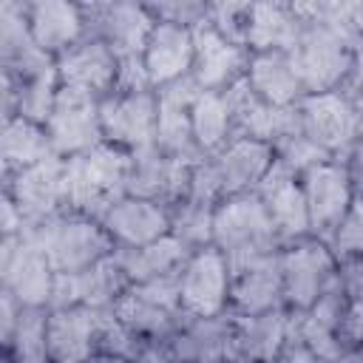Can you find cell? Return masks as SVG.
Segmentation results:
<instances>
[{"mask_svg": "<svg viewBox=\"0 0 363 363\" xmlns=\"http://www.w3.org/2000/svg\"><path fill=\"white\" fill-rule=\"evenodd\" d=\"M213 247L227 258L230 272L272 258L284 250V241L258 199V193L230 196L216 207Z\"/></svg>", "mask_w": 363, "mask_h": 363, "instance_id": "6da1fadb", "label": "cell"}, {"mask_svg": "<svg viewBox=\"0 0 363 363\" xmlns=\"http://www.w3.org/2000/svg\"><path fill=\"white\" fill-rule=\"evenodd\" d=\"M68 164V210L102 221L105 213L128 196L130 153L116 145H96L88 153L65 159Z\"/></svg>", "mask_w": 363, "mask_h": 363, "instance_id": "7a4b0ae2", "label": "cell"}, {"mask_svg": "<svg viewBox=\"0 0 363 363\" xmlns=\"http://www.w3.org/2000/svg\"><path fill=\"white\" fill-rule=\"evenodd\" d=\"M31 238L43 255L48 258L51 269L57 275L62 272H82L94 267L96 261L113 255L116 244L102 227V221L79 216V213H60L43 224H34L23 233Z\"/></svg>", "mask_w": 363, "mask_h": 363, "instance_id": "3957f363", "label": "cell"}, {"mask_svg": "<svg viewBox=\"0 0 363 363\" xmlns=\"http://www.w3.org/2000/svg\"><path fill=\"white\" fill-rule=\"evenodd\" d=\"M113 312L142 343L164 346L187 318L182 309L179 275L130 284L128 292L113 303Z\"/></svg>", "mask_w": 363, "mask_h": 363, "instance_id": "277c9868", "label": "cell"}, {"mask_svg": "<svg viewBox=\"0 0 363 363\" xmlns=\"http://www.w3.org/2000/svg\"><path fill=\"white\" fill-rule=\"evenodd\" d=\"M354 45L318 20H303V31L289 51L292 68L303 85V94L337 91L346 82Z\"/></svg>", "mask_w": 363, "mask_h": 363, "instance_id": "5b68a950", "label": "cell"}, {"mask_svg": "<svg viewBox=\"0 0 363 363\" xmlns=\"http://www.w3.org/2000/svg\"><path fill=\"white\" fill-rule=\"evenodd\" d=\"M301 130L332 159H343L363 136V105L343 88L326 94H306L298 105Z\"/></svg>", "mask_w": 363, "mask_h": 363, "instance_id": "8992f818", "label": "cell"}, {"mask_svg": "<svg viewBox=\"0 0 363 363\" xmlns=\"http://www.w3.org/2000/svg\"><path fill=\"white\" fill-rule=\"evenodd\" d=\"M284 278V303L292 312H306L337 278V258L320 238L286 244L278 252Z\"/></svg>", "mask_w": 363, "mask_h": 363, "instance_id": "52a82bcc", "label": "cell"}, {"mask_svg": "<svg viewBox=\"0 0 363 363\" xmlns=\"http://www.w3.org/2000/svg\"><path fill=\"white\" fill-rule=\"evenodd\" d=\"M3 193L14 199L26 224H43L60 213H68V164L62 156H48L9 179H3Z\"/></svg>", "mask_w": 363, "mask_h": 363, "instance_id": "ba28073f", "label": "cell"}, {"mask_svg": "<svg viewBox=\"0 0 363 363\" xmlns=\"http://www.w3.org/2000/svg\"><path fill=\"white\" fill-rule=\"evenodd\" d=\"M85 31L94 40H102L116 57L142 54L147 37L156 28L153 14L145 3H122V0H85Z\"/></svg>", "mask_w": 363, "mask_h": 363, "instance_id": "9c48e42d", "label": "cell"}, {"mask_svg": "<svg viewBox=\"0 0 363 363\" xmlns=\"http://www.w3.org/2000/svg\"><path fill=\"white\" fill-rule=\"evenodd\" d=\"M230 284H233L230 264L213 244L190 252V258L179 272V295L184 315L210 318L230 312Z\"/></svg>", "mask_w": 363, "mask_h": 363, "instance_id": "30bf717a", "label": "cell"}, {"mask_svg": "<svg viewBox=\"0 0 363 363\" xmlns=\"http://www.w3.org/2000/svg\"><path fill=\"white\" fill-rule=\"evenodd\" d=\"M45 130L54 153L62 159L94 150L96 145L105 142L102 122H99V99L85 91H74L62 85L57 94L54 111L45 122Z\"/></svg>", "mask_w": 363, "mask_h": 363, "instance_id": "8fae6325", "label": "cell"}, {"mask_svg": "<svg viewBox=\"0 0 363 363\" xmlns=\"http://www.w3.org/2000/svg\"><path fill=\"white\" fill-rule=\"evenodd\" d=\"M301 187L309 210L312 238H320L323 244H329V238L335 235L340 218L346 216L354 199V187L343 159H329L301 173Z\"/></svg>", "mask_w": 363, "mask_h": 363, "instance_id": "7c38bea8", "label": "cell"}, {"mask_svg": "<svg viewBox=\"0 0 363 363\" xmlns=\"http://www.w3.org/2000/svg\"><path fill=\"white\" fill-rule=\"evenodd\" d=\"M54 275L48 258L31 238H0V289H9L23 306H51Z\"/></svg>", "mask_w": 363, "mask_h": 363, "instance_id": "4fadbf2b", "label": "cell"}, {"mask_svg": "<svg viewBox=\"0 0 363 363\" xmlns=\"http://www.w3.org/2000/svg\"><path fill=\"white\" fill-rule=\"evenodd\" d=\"M159 102L156 91L147 94H108L99 99V122L108 145L139 153L156 145Z\"/></svg>", "mask_w": 363, "mask_h": 363, "instance_id": "5bb4252c", "label": "cell"}, {"mask_svg": "<svg viewBox=\"0 0 363 363\" xmlns=\"http://www.w3.org/2000/svg\"><path fill=\"white\" fill-rule=\"evenodd\" d=\"M196 162L176 159L164 150L145 147L139 153H130V173H128V196L162 204L173 210L179 201L187 199L190 176Z\"/></svg>", "mask_w": 363, "mask_h": 363, "instance_id": "9a60e30c", "label": "cell"}, {"mask_svg": "<svg viewBox=\"0 0 363 363\" xmlns=\"http://www.w3.org/2000/svg\"><path fill=\"white\" fill-rule=\"evenodd\" d=\"M224 96H227L230 116H233V139H258L275 147L284 136L301 130L298 108H275L264 102L250 88L247 77L230 85Z\"/></svg>", "mask_w": 363, "mask_h": 363, "instance_id": "2e32d148", "label": "cell"}, {"mask_svg": "<svg viewBox=\"0 0 363 363\" xmlns=\"http://www.w3.org/2000/svg\"><path fill=\"white\" fill-rule=\"evenodd\" d=\"M130 281L116 261V255H108L96 261L94 267L82 272H62L54 275V292H51V306H91V309H111L125 292Z\"/></svg>", "mask_w": 363, "mask_h": 363, "instance_id": "e0dca14e", "label": "cell"}, {"mask_svg": "<svg viewBox=\"0 0 363 363\" xmlns=\"http://www.w3.org/2000/svg\"><path fill=\"white\" fill-rule=\"evenodd\" d=\"M250 51L221 37L207 20L193 28V82L201 91H227L247 77Z\"/></svg>", "mask_w": 363, "mask_h": 363, "instance_id": "ac0fdd59", "label": "cell"}, {"mask_svg": "<svg viewBox=\"0 0 363 363\" xmlns=\"http://www.w3.org/2000/svg\"><path fill=\"white\" fill-rule=\"evenodd\" d=\"M199 91L201 88L193 82V77H184V79L170 82L156 91V102H159L156 147L176 159H184V162L204 159V153L196 145L193 119H190V108H193V99L199 96Z\"/></svg>", "mask_w": 363, "mask_h": 363, "instance_id": "d6986e66", "label": "cell"}, {"mask_svg": "<svg viewBox=\"0 0 363 363\" xmlns=\"http://www.w3.org/2000/svg\"><path fill=\"white\" fill-rule=\"evenodd\" d=\"M255 193L264 201L284 247L295 244V241H303V238H312L306 199H303L301 176L295 170H289L286 164H281L275 159V164L269 167V173L264 176V182L258 184Z\"/></svg>", "mask_w": 363, "mask_h": 363, "instance_id": "ffe728a7", "label": "cell"}, {"mask_svg": "<svg viewBox=\"0 0 363 363\" xmlns=\"http://www.w3.org/2000/svg\"><path fill=\"white\" fill-rule=\"evenodd\" d=\"M116 71H119V57L102 40L94 37H82L77 45H71L65 54L57 57L60 85L85 91L96 99L113 94Z\"/></svg>", "mask_w": 363, "mask_h": 363, "instance_id": "44dd1931", "label": "cell"}, {"mask_svg": "<svg viewBox=\"0 0 363 363\" xmlns=\"http://www.w3.org/2000/svg\"><path fill=\"white\" fill-rule=\"evenodd\" d=\"M224 199L255 193L269 167L275 164V150L258 139H230L218 153L207 156Z\"/></svg>", "mask_w": 363, "mask_h": 363, "instance_id": "7402d4cb", "label": "cell"}, {"mask_svg": "<svg viewBox=\"0 0 363 363\" xmlns=\"http://www.w3.org/2000/svg\"><path fill=\"white\" fill-rule=\"evenodd\" d=\"M182 363H227L235 360L233 312L193 318L187 315L176 335L164 343Z\"/></svg>", "mask_w": 363, "mask_h": 363, "instance_id": "603a6c76", "label": "cell"}, {"mask_svg": "<svg viewBox=\"0 0 363 363\" xmlns=\"http://www.w3.org/2000/svg\"><path fill=\"white\" fill-rule=\"evenodd\" d=\"M3 74V119L11 116H26L31 122L45 125L57 94H60V74H57V62L31 71V74H11V71H0Z\"/></svg>", "mask_w": 363, "mask_h": 363, "instance_id": "cb8c5ba5", "label": "cell"}, {"mask_svg": "<svg viewBox=\"0 0 363 363\" xmlns=\"http://www.w3.org/2000/svg\"><path fill=\"white\" fill-rule=\"evenodd\" d=\"M28 28L34 43L54 60L88 37L82 3L71 0H28Z\"/></svg>", "mask_w": 363, "mask_h": 363, "instance_id": "d4e9b609", "label": "cell"}, {"mask_svg": "<svg viewBox=\"0 0 363 363\" xmlns=\"http://www.w3.org/2000/svg\"><path fill=\"white\" fill-rule=\"evenodd\" d=\"M102 227L116 247H145L170 235V210L136 196H125L105 213Z\"/></svg>", "mask_w": 363, "mask_h": 363, "instance_id": "484cf974", "label": "cell"}, {"mask_svg": "<svg viewBox=\"0 0 363 363\" xmlns=\"http://www.w3.org/2000/svg\"><path fill=\"white\" fill-rule=\"evenodd\" d=\"M57 62L28 28V0H0V71L31 74Z\"/></svg>", "mask_w": 363, "mask_h": 363, "instance_id": "4316f807", "label": "cell"}, {"mask_svg": "<svg viewBox=\"0 0 363 363\" xmlns=\"http://www.w3.org/2000/svg\"><path fill=\"white\" fill-rule=\"evenodd\" d=\"M99 309L60 306L48 309V354L51 363H85L96 354Z\"/></svg>", "mask_w": 363, "mask_h": 363, "instance_id": "83f0119b", "label": "cell"}, {"mask_svg": "<svg viewBox=\"0 0 363 363\" xmlns=\"http://www.w3.org/2000/svg\"><path fill=\"white\" fill-rule=\"evenodd\" d=\"M292 312L272 309L261 315H233V346L238 360L272 363L289 340Z\"/></svg>", "mask_w": 363, "mask_h": 363, "instance_id": "f1b7e54d", "label": "cell"}, {"mask_svg": "<svg viewBox=\"0 0 363 363\" xmlns=\"http://www.w3.org/2000/svg\"><path fill=\"white\" fill-rule=\"evenodd\" d=\"M142 60H145V68H147L156 91L190 77V71H193V28L156 23V28L147 37V45L142 51Z\"/></svg>", "mask_w": 363, "mask_h": 363, "instance_id": "f546056e", "label": "cell"}, {"mask_svg": "<svg viewBox=\"0 0 363 363\" xmlns=\"http://www.w3.org/2000/svg\"><path fill=\"white\" fill-rule=\"evenodd\" d=\"M284 306L286 303H284V278H281L278 255L233 272V284H230L233 315H261Z\"/></svg>", "mask_w": 363, "mask_h": 363, "instance_id": "4dcf8cb0", "label": "cell"}, {"mask_svg": "<svg viewBox=\"0 0 363 363\" xmlns=\"http://www.w3.org/2000/svg\"><path fill=\"white\" fill-rule=\"evenodd\" d=\"M301 31H303V20L298 17L295 3H284V0L252 3L250 26H247V51L250 54H269V51L289 54Z\"/></svg>", "mask_w": 363, "mask_h": 363, "instance_id": "1f68e13d", "label": "cell"}, {"mask_svg": "<svg viewBox=\"0 0 363 363\" xmlns=\"http://www.w3.org/2000/svg\"><path fill=\"white\" fill-rule=\"evenodd\" d=\"M113 255L122 264L130 284H145V281L179 275L184 261L190 258V250L182 241H176L173 235H164L145 247H116Z\"/></svg>", "mask_w": 363, "mask_h": 363, "instance_id": "d6a6232c", "label": "cell"}, {"mask_svg": "<svg viewBox=\"0 0 363 363\" xmlns=\"http://www.w3.org/2000/svg\"><path fill=\"white\" fill-rule=\"evenodd\" d=\"M247 82L264 102L275 108H295L306 96L289 54H281V51L252 54L247 68Z\"/></svg>", "mask_w": 363, "mask_h": 363, "instance_id": "836d02e7", "label": "cell"}, {"mask_svg": "<svg viewBox=\"0 0 363 363\" xmlns=\"http://www.w3.org/2000/svg\"><path fill=\"white\" fill-rule=\"evenodd\" d=\"M54 156L51 139L45 125L31 122L26 116H11L3 119V130H0V179H9L31 164H40L43 159Z\"/></svg>", "mask_w": 363, "mask_h": 363, "instance_id": "e575fe53", "label": "cell"}, {"mask_svg": "<svg viewBox=\"0 0 363 363\" xmlns=\"http://www.w3.org/2000/svg\"><path fill=\"white\" fill-rule=\"evenodd\" d=\"M190 119L196 145L204 153V159L218 153L233 139V116L224 91H199L190 108Z\"/></svg>", "mask_w": 363, "mask_h": 363, "instance_id": "d590c367", "label": "cell"}, {"mask_svg": "<svg viewBox=\"0 0 363 363\" xmlns=\"http://www.w3.org/2000/svg\"><path fill=\"white\" fill-rule=\"evenodd\" d=\"M11 363H51L48 354V306H23L11 340L3 346Z\"/></svg>", "mask_w": 363, "mask_h": 363, "instance_id": "8d00e7d4", "label": "cell"}, {"mask_svg": "<svg viewBox=\"0 0 363 363\" xmlns=\"http://www.w3.org/2000/svg\"><path fill=\"white\" fill-rule=\"evenodd\" d=\"M213 218H216V207L184 199L170 210V235L182 241L190 252L204 250L213 244Z\"/></svg>", "mask_w": 363, "mask_h": 363, "instance_id": "74e56055", "label": "cell"}, {"mask_svg": "<svg viewBox=\"0 0 363 363\" xmlns=\"http://www.w3.org/2000/svg\"><path fill=\"white\" fill-rule=\"evenodd\" d=\"M147 343H142L111 309H99V320H96V354H111V357H125L130 363H136V357L142 354Z\"/></svg>", "mask_w": 363, "mask_h": 363, "instance_id": "f35d334b", "label": "cell"}, {"mask_svg": "<svg viewBox=\"0 0 363 363\" xmlns=\"http://www.w3.org/2000/svg\"><path fill=\"white\" fill-rule=\"evenodd\" d=\"M250 9L252 3H238V0H221V3H207V23L227 37L235 45L247 48V26H250Z\"/></svg>", "mask_w": 363, "mask_h": 363, "instance_id": "ab89813d", "label": "cell"}, {"mask_svg": "<svg viewBox=\"0 0 363 363\" xmlns=\"http://www.w3.org/2000/svg\"><path fill=\"white\" fill-rule=\"evenodd\" d=\"M329 250L335 252L337 261L363 255V196L354 193L346 216L340 218L335 235L329 238Z\"/></svg>", "mask_w": 363, "mask_h": 363, "instance_id": "60d3db41", "label": "cell"}, {"mask_svg": "<svg viewBox=\"0 0 363 363\" xmlns=\"http://www.w3.org/2000/svg\"><path fill=\"white\" fill-rule=\"evenodd\" d=\"M275 159L281 162V164H286L289 170H295L298 176L301 173H306L309 167H315V164H320V162H329L332 156L326 153V150H320L303 130H298V133H289V136H284L275 147Z\"/></svg>", "mask_w": 363, "mask_h": 363, "instance_id": "b9f144b4", "label": "cell"}, {"mask_svg": "<svg viewBox=\"0 0 363 363\" xmlns=\"http://www.w3.org/2000/svg\"><path fill=\"white\" fill-rule=\"evenodd\" d=\"M145 6L156 23H167V26L196 28L199 23L207 20V3L204 0H159V3H145Z\"/></svg>", "mask_w": 363, "mask_h": 363, "instance_id": "7bdbcfd3", "label": "cell"}, {"mask_svg": "<svg viewBox=\"0 0 363 363\" xmlns=\"http://www.w3.org/2000/svg\"><path fill=\"white\" fill-rule=\"evenodd\" d=\"M147 91H156V88L150 82V74L145 68L142 54L119 57V71H116L113 94H147Z\"/></svg>", "mask_w": 363, "mask_h": 363, "instance_id": "ee69618b", "label": "cell"}, {"mask_svg": "<svg viewBox=\"0 0 363 363\" xmlns=\"http://www.w3.org/2000/svg\"><path fill=\"white\" fill-rule=\"evenodd\" d=\"M28 230L26 224V216L20 213V207L14 204L11 196H0V235L3 238H14V235H23Z\"/></svg>", "mask_w": 363, "mask_h": 363, "instance_id": "f6af8a7d", "label": "cell"}, {"mask_svg": "<svg viewBox=\"0 0 363 363\" xmlns=\"http://www.w3.org/2000/svg\"><path fill=\"white\" fill-rule=\"evenodd\" d=\"M20 312H23V303L9 289H0V346H6L11 340Z\"/></svg>", "mask_w": 363, "mask_h": 363, "instance_id": "bcb514c9", "label": "cell"}, {"mask_svg": "<svg viewBox=\"0 0 363 363\" xmlns=\"http://www.w3.org/2000/svg\"><path fill=\"white\" fill-rule=\"evenodd\" d=\"M343 91L363 105V43L354 45V54H352V65H349V74H346V82H343Z\"/></svg>", "mask_w": 363, "mask_h": 363, "instance_id": "7dc6e473", "label": "cell"}, {"mask_svg": "<svg viewBox=\"0 0 363 363\" xmlns=\"http://www.w3.org/2000/svg\"><path fill=\"white\" fill-rule=\"evenodd\" d=\"M272 363H326L323 357H318L309 346H303L301 340H295V337H289L286 340V346L281 349V354L272 360Z\"/></svg>", "mask_w": 363, "mask_h": 363, "instance_id": "c3c4849f", "label": "cell"}, {"mask_svg": "<svg viewBox=\"0 0 363 363\" xmlns=\"http://www.w3.org/2000/svg\"><path fill=\"white\" fill-rule=\"evenodd\" d=\"M343 164L349 170V179H352V187L357 196H363V136L354 142V147L343 156Z\"/></svg>", "mask_w": 363, "mask_h": 363, "instance_id": "681fc988", "label": "cell"}, {"mask_svg": "<svg viewBox=\"0 0 363 363\" xmlns=\"http://www.w3.org/2000/svg\"><path fill=\"white\" fill-rule=\"evenodd\" d=\"M136 363H182L167 346H162V343H147L145 349H142V354L136 357Z\"/></svg>", "mask_w": 363, "mask_h": 363, "instance_id": "f907efd6", "label": "cell"}, {"mask_svg": "<svg viewBox=\"0 0 363 363\" xmlns=\"http://www.w3.org/2000/svg\"><path fill=\"white\" fill-rule=\"evenodd\" d=\"M85 363H130V360H125V357H111V354H94V357H88Z\"/></svg>", "mask_w": 363, "mask_h": 363, "instance_id": "816d5d0a", "label": "cell"}, {"mask_svg": "<svg viewBox=\"0 0 363 363\" xmlns=\"http://www.w3.org/2000/svg\"><path fill=\"white\" fill-rule=\"evenodd\" d=\"M335 363H363V354L360 352H343Z\"/></svg>", "mask_w": 363, "mask_h": 363, "instance_id": "f5cc1de1", "label": "cell"}, {"mask_svg": "<svg viewBox=\"0 0 363 363\" xmlns=\"http://www.w3.org/2000/svg\"><path fill=\"white\" fill-rule=\"evenodd\" d=\"M227 363H250V360H238V357H235V360H227Z\"/></svg>", "mask_w": 363, "mask_h": 363, "instance_id": "db71d44e", "label": "cell"}, {"mask_svg": "<svg viewBox=\"0 0 363 363\" xmlns=\"http://www.w3.org/2000/svg\"><path fill=\"white\" fill-rule=\"evenodd\" d=\"M3 363H11V360H9V357H3Z\"/></svg>", "mask_w": 363, "mask_h": 363, "instance_id": "11a10c76", "label": "cell"}, {"mask_svg": "<svg viewBox=\"0 0 363 363\" xmlns=\"http://www.w3.org/2000/svg\"><path fill=\"white\" fill-rule=\"evenodd\" d=\"M360 352H363V349H360Z\"/></svg>", "mask_w": 363, "mask_h": 363, "instance_id": "9f6ffc18", "label": "cell"}, {"mask_svg": "<svg viewBox=\"0 0 363 363\" xmlns=\"http://www.w3.org/2000/svg\"><path fill=\"white\" fill-rule=\"evenodd\" d=\"M360 354H363V352H360Z\"/></svg>", "mask_w": 363, "mask_h": 363, "instance_id": "6f0895ef", "label": "cell"}]
</instances>
